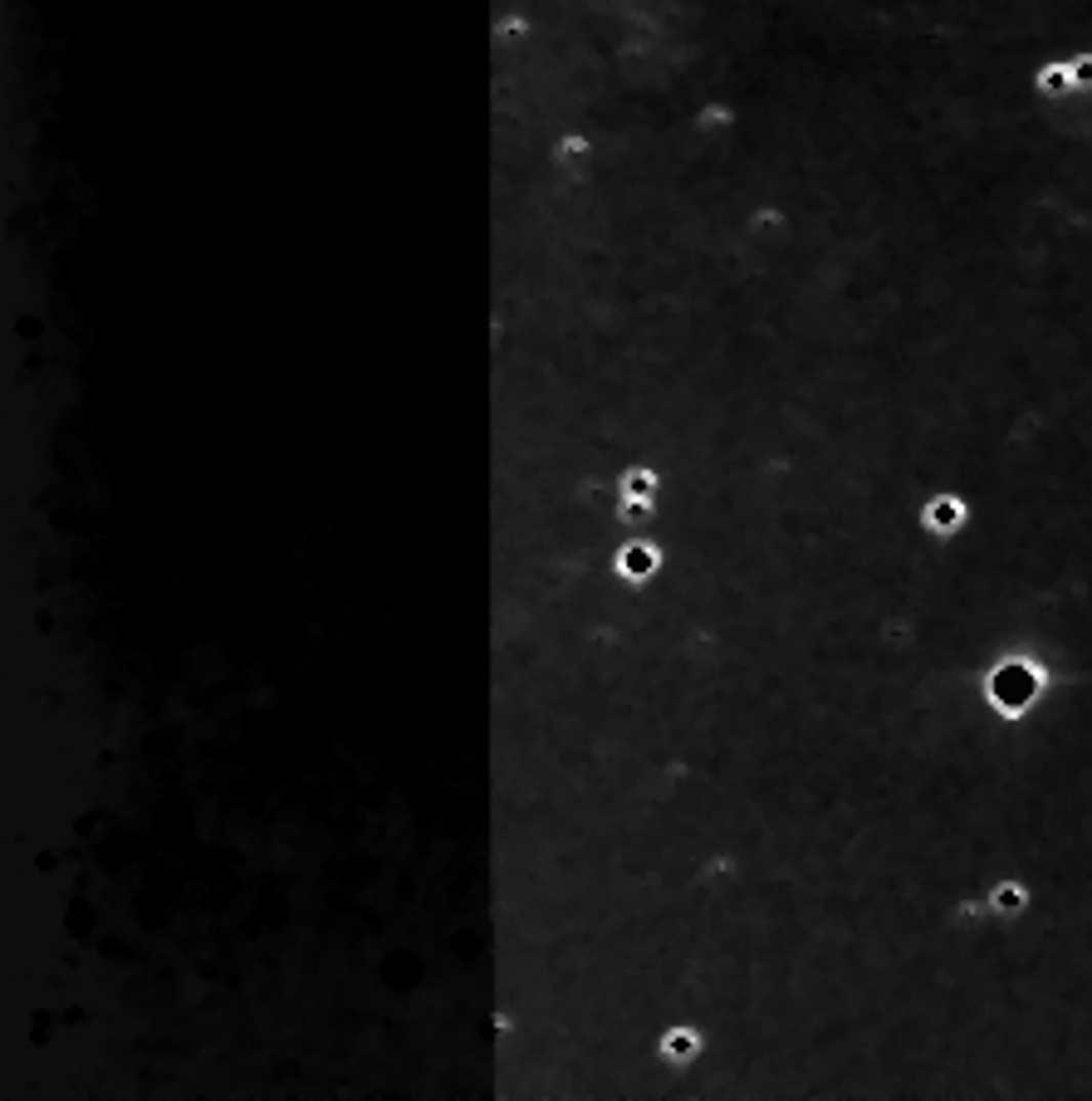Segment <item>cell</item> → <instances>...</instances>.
Returning <instances> with one entry per match:
<instances>
[{
  "label": "cell",
  "instance_id": "1",
  "mask_svg": "<svg viewBox=\"0 0 1092 1101\" xmlns=\"http://www.w3.org/2000/svg\"><path fill=\"white\" fill-rule=\"evenodd\" d=\"M970 519H975V505H970L960 490H936L926 505L916 509V528H921L926 539H936V544L960 539V534L970 528Z\"/></svg>",
  "mask_w": 1092,
  "mask_h": 1101
},
{
  "label": "cell",
  "instance_id": "2",
  "mask_svg": "<svg viewBox=\"0 0 1092 1101\" xmlns=\"http://www.w3.org/2000/svg\"><path fill=\"white\" fill-rule=\"evenodd\" d=\"M984 905H990L995 921H1019L1028 905H1034V891H1028V881H1019V877H1000L984 891Z\"/></svg>",
  "mask_w": 1092,
  "mask_h": 1101
},
{
  "label": "cell",
  "instance_id": "3",
  "mask_svg": "<svg viewBox=\"0 0 1092 1101\" xmlns=\"http://www.w3.org/2000/svg\"><path fill=\"white\" fill-rule=\"evenodd\" d=\"M1034 93L1053 103V98H1073V69H1068V54H1053L1044 65L1034 69Z\"/></svg>",
  "mask_w": 1092,
  "mask_h": 1101
},
{
  "label": "cell",
  "instance_id": "4",
  "mask_svg": "<svg viewBox=\"0 0 1092 1101\" xmlns=\"http://www.w3.org/2000/svg\"><path fill=\"white\" fill-rule=\"evenodd\" d=\"M1068 69H1073V98H1088L1092 103V44L1088 49H1073Z\"/></svg>",
  "mask_w": 1092,
  "mask_h": 1101
}]
</instances>
